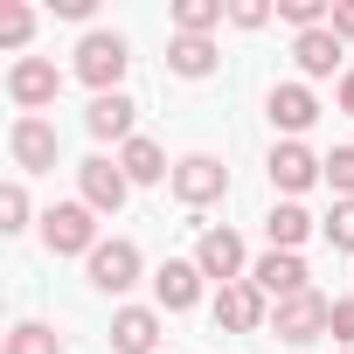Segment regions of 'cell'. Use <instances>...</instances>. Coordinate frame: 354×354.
Segmentation results:
<instances>
[{
	"label": "cell",
	"mask_w": 354,
	"mask_h": 354,
	"mask_svg": "<svg viewBox=\"0 0 354 354\" xmlns=\"http://www.w3.org/2000/svg\"><path fill=\"white\" fill-rule=\"evenodd\" d=\"M56 15H63V21H91V15H97V0H56Z\"/></svg>",
	"instance_id": "cell-31"
},
{
	"label": "cell",
	"mask_w": 354,
	"mask_h": 354,
	"mask_svg": "<svg viewBox=\"0 0 354 354\" xmlns=\"http://www.w3.org/2000/svg\"><path fill=\"white\" fill-rule=\"evenodd\" d=\"M264 236H271V250H299V243L313 236V216H306L299 202H278V209L264 216Z\"/></svg>",
	"instance_id": "cell-22"
},
{
	"label": "cell",
	"mask_w": 354,
	"mask_h": 354,
	"mask_svg": "<svg viewBox=\"0 0 354 354\" xmlns=\"http://www.w3.org/2000/svg\"><path fill=\"white\" fill-rule=\"evenodd\" d=\"M118 167H125V181H132V188H153V181H174V167H167L160 139H146V132L118 146Z\"/></svg>",
	"instance_id": "cell-17"
},
{
	"label": "cell",
	"mask_w": 354,
	"mask_h": 354,
	"mask_svg": "<svg viewBox=\"0 0 354 354\" xmlns=\"http://www.w3.org/2000/svg\"><path fill=\"white\" fill-rule=\"evenodd\" d=\"M132 125H139V104H132L125 91H104V97H91V111H84V132H91V139H118V146H125V139H139Z\"/></svg>",
	"instance_id": "cell-16"
},
{
	"label": "cell",
	"mask_w": 354,
	"mask_h": 354,
	"mask_svg": "<svg viewBox=\"0 0 354 354\" xmlns=\"http://www.w3.org/2000/svg\"><path fill=\"white\" fill-rule=\"evenodd\" d=\"M250 285L278 306V299H299V292H313V278H306V257L299 250H264L257 264H250Z\"/></svg>",
	"instance_id": "cell-11"
},
{
	"label": "cell",
	"mask_w": 354,
	"mask_h": 354,
	"mask_svg": "<svg viewBox=\"0 0 354 354\" xmlns=\"http://www.w3.org/2000/svg\"><path fill=\"white\" fill-rule=\"evenodd\" d=\"M8 97L21 104V118H42V111L63 97V70H56L49 56H15V70H8Z\"/></svg>",
	"instance_id": "cell-4"
},
{
	"label": "cell",
	"mask_w": 354,
	"mask_h": 354,
	"mask_svg": "<svg viewBox=\"0 0 354 354\" xmlns=\"http://www.w3.org/2000/svg\"><path fill=\"white\" fill-rule=\"evenodd\" d=\"M195 264H202V278H216V285H236V278H250L243 236H236L230 223H209V230L195 236Z\"/></svg>",
	"instance_id": "cell-7"
},
{
	"label": "cell",
	"mask_w": 354,
	"mask_h": 354,
	"mask_svg": "<svg viewBox=\"0 0 354 354\" xmlns=\"http://www.w3.org/2000/svg\"><path fill=\"white\" fill-rule=\"evenodd\" d=\"M278 21H292L299 35H313V28L333 21V8H326V0H278Z\"/></svg>",
	"instance_id": "cell-24"
},
{
	"label": "cell",
	"mask_w": 354,
	"mask_h": 354,
	"mask_svg": "<svg viewBox=\"0 0 354 354\" xmlns=\"http://www.w3.org/2000/svg\"><path fill=\"white\" fill-rule=\"evenodd\" d=\"M326 188H333V202H354V146L326 153Z\"/></svg>",
	"instance_id": "cell-26"
},
{
	"label": "cell",
	"mask_w": 354,
	"mask_h": 354,
	"mask_svg": "<svg viewBox=\"0 0 354 354\" xmlns=\"http://www.w3.org/2000/svg\"><path fill=\"white\" fill-rule=\"evenodd\" d=\"M8 153H15L21 174H49L56 153H63V139H56L49 118H15V125H8Z\"/></svg>",
	"instance_id": "cell-10"
},
{
	"label": "cell",
	"mask_w": 354,
	"mask_h": 354,
	"mask_svg": "<svg viewBox=\"0 0 354 354\" xmlns=\"http://www.w3.org/2000/svg\"><path fill=\"white\" fill-rule=\"evenodd\" d=\"M21 230H28V188L8 181L0 188V236H21Z\"/></svg>",
	"instance_id": "cell-25"
},
{
	"label": "cell",
	"mask_w": 354,
	"mask_h": 354,
	"mask_svg": "<svg viewBox=\"0 0 354 354\" xmlns=\"http://www.w3.org/2000/svg\"><path fill=\"white\" fill-rule=\"evenodd\" d=\"M264 174H271V188L292 202V195H306L313 181H326V160H319L306 139H278V146H271V160H264Z\"/></svg>",
	"instance_id": "cell-6"
},
{
	"label": "cell",
	"mask_w": 354,
	"mask_h": 354,
	"mask_svg": "<svg viewBox=\"0 0 354 354\" xmlns=\"http://www.w3.org/2000/svg\"><path fill=\"white\" fill-rule=\"evenodd\" d=\"M35 35V8L28 0H0V49H28Z\"/></svg>",
	"instance_id": "cell-23"
},
{
	"label": "cell",
	"mask_w": 354,
	"mask_h": 354,
	"mask_svg": "<svg viewBox=\"0 0 354 354\" xmlns=\"http://www.w3.org/2000/svg\"><path fill=\"white\" fill-rule=\"evenodd\" d=\"M292 63H299V77H333V70H340V35H333V28L292 35Z\"/></svg>",
	"instance_id": "cell-19"
},
{
	"label": "cell",
	"mask_w": 354,
	"mask_h": 354,
	"mask_svg": "<svg viewBox=\"0 0 354 354\" xmlns=\"http://www.w3.org/2000/svg\"><path fill=\"white\" fill-rule=\"evenodd\" d=\"M340 347H354V299H333V326H326Z\"/></svg>",
	"instance_id": "cell-29"
},
{
	"label": "cell",
	"mask_w": 354,
	"mask_h": 354,
	"mask_svg": "<svg viewBox=\"0 0 354 354\" xmlns=\"http://www.w3.org/2000/svg\"><path fill=\"white\" fill-rule=\"evenodd\" d=\"M216 326H223V333H257V326H271V299H264L250 278H236V285L216 292Z\"/></svg>",
	"instance_id": "cell-12"
},
{
	"label": "cell",
	"mask_w": 354,
	"mask_h": 354,
	"mask_svg": "<svg viewBox=\"0 0 354 354\" xmlns=\"http://www.w3.org/2000/svg\"><path fill=\"white\" fill-rule=\"evenodd\" d=\"M77 188H84V209H97V216H118V209H125V195H132L125 167H118L111 153H91V160L77 167Z\"/></svg>",
	"instance_id": "cell-9"
},
{
	"label": "cell",
	"mask_w": 354,
	"mask_h": 354,
	"mask_svg": "<svg viewBox=\"0 0 354 354\" xmlns=\"http://www.w3.org/2000/svg\"><path fill=\"white\" fill-rule=\"evenodd\" d=\"M319 236H326L333 250H354V202H333L326 223H319Z\"/></svg>",
	"instance_id": "cell-27"
},
{
	"label": "cell",
	"mask_w": 354,
	"mask_h": 354,
	"mask_svg": "<svg viewBox=\"0 0 354 354\" xmlns=\"http://www.w3.org/2000/svg\"><path fill=\"white\" fill-rule=\"evenodd\" d=\"M271 21V0H230V28H264Z\"/></svg>",
	"instance_id": "cell-28"
},
{
	"label": "cell",
	"mask_w": 354,
	"mask_h": 354,
	"mask_svg": "<svg viewBox=\"0 0 354 354\" xmlns=\"http://www.w3.org/2000/svg\"><path fill=\"white\" fill-rule=\"evenodd\" d=\"M111 354H160V306H118L111 313Z\"/></svg>",
	"instance_id": "cell-15"
},
{
	"label": "cell",
	"mask_w": 354,
	"mask_h": 354,
	"mask_svg": "<svg viewBox=\"0 0 354 354\" xmlns=\"http://www.w3.org/2000/svg\"><path fill=\"white\" fill-rule=\"evenodd\" d=\"M216 63H223V49H216L209 35H174V42H167V70H174V77H188V84L216 77Z\"/></svg>",
	"instance_id": "cell-18"
},
{
	"label": "cell",
	"mask_w": 354,
	"mask_h": 354,
	"mask_svg": "<svg viewBox=\"0 0 354 354\" xmlns=\"http://www.w3.org/2000/svg\"><path fill=\"white\" fill-rule=\"evenodd\" d=\"M0 354H70V340L56 326H42V319H15L8 340H0Z\"/></svg>",
	"instance_id": "cell-20"
},
{
	"label": "cell",
	"mask_w": 354,
	"mask_h": 354,
	"mask_svg": "<svg viewBox=\"0 0 354 354\" xmlns=\"http://www.w3.org/2000/svg\"><path fill=\"white\" fill-rule=\"evenodd\" d=\"M340 354H354V347H340Z\"/></svg>",
	"instance_id": "cell-33"
},
{
	"label": "cell",
	"mask_w": 354,
	"mask_h": 354,
	"mask_svg": "<svg viewBox=\"0 0 354 354\" xmlns=\"http://www.w3.org/2000/svg\"><path fill=\"white\" fill-rule=\"evenodd\" d=\"M333 326V299L326 292H299V299H278L271 306V333L285 340V347H306V340H319Z\"/></svg>",
	"instance_id": "cell-5"
},
{
	"label": "cell",
	"mask_w": 354,
	"mask_h": 354,
	"mask_svg": "<svg viewBox=\"0 0 354 354\" xmlns=\"http://www.w3.org/2000/svg\"><path fill=\"white\" fill-rule=\"evenodd\" d=\"M230 21V0H174V35H216Z\"/></svg>",
	"instance_id": "cell-21"
},
{
	"label": "cell",
	"mask_w": 354,
	"mask_h": 354,
	"mask_svg": "<svg viewBox=\"0 0 354 354\" xmlns=\"http://www.w3.org/2000/svg\"><path fill=\"white\" fill-rule=\"evenodd\" d=\"M333 104L354 118V70H340V84H333Z\"/></svg>",
	"instance_id": "cell-32"
},
{
	"label": "cell",
	"mask_w": 354,
	"mask_h": 354,
	"mask_svg": "<svg viewBox=\"0 0 354 354\" xmlns=\"http://www.w3.org/2000/svg\"><path fill=\"white\" fill-rule=\"evenodd\" d=\"M84 271H91V285H97V292H132V285H139V271H146V257H139V243H132V236H104V243L84 257Z\"/></svg>",
	"instance_id": "cell-8"
},
{
	"label": "cell",
	"mask_w": 354,
	"mask_h": 354,
	"mask_svg": "<svg viewBox=\"0 0 354 354\" xmlns=\"http://www.w3.org/2000/svg\"><path fill=\"white\" fill-rule=\"evenodd\" d=\"M174 202L181 209H216L223 195H230V167L216 160V153H188V160H174Z\"/></svg>",
	"instance_id": "cell-2"
},
{
	"label": "cell",
	"mask_w": 354,
	"mask_h": 354,
	"mask_svg": "<svg viewBox=\"0 0 354 354\" xmlns=\"http://www.w3.org/2000/svg\"><path fill=\"white\" fill-rule=\"evenodd\" d=\"M153 306H160V313L202 306V264H195V257H167V264L153 271Z\"/></svg>",
	"instance_id": "cell-13"
},
{
	"label": "cell",
	"mask_w": 354,
	"mask_h": 354,
	"mask_svg": "<svg viewBox=\"0 0 354 354\" xmlns=\"http://www.w3.org/2000/svg\"><path fill=\"white\" fill-rule=\"evenodd\" d=\"M264 111H271V125H278L285 139H299V132H313V118H319V97H313V84H271Z\"/></svg>",
	"instance_id": "cell-14"
},
{
	"label": "cell",
	"mask_w": 354,
	"mask_h": 354,
	"mask_svg": "<svg viewBox=\"0 0 354 354\" xmlns=\"http://www.w3.org/2000/svg\"><path fill=\"white\" fill-rule=\"evenodd\" d=\"M340 42H354V0H333V21H326Z\"/></svg>",
	"instance_id": "cell-30"
},
{
	"label": "cell",
	"mask_w": 354,
	"mask_h": 354,
	"mask_svg": "<svg viewBox=\"0 0 354 354\" xmlns=\"http://www.w3.org/2000/svg\"><path fill=\"white\" fill-rule=\"evenodd\" d=\"M42 243H49V257H91L104 236H97V209H84V202H56L49 216H42Z\"/></svg>",
	"instance_id": "cell-3"
},
{
	"label": "cell",
	"mask_w": 354,
	"mask_h": 354,
	"mask_svg": "<svg viewBox=\"0 0 354 354\" xmlns=\"http://www.w3.org/2000/svg\"><path fill=\"white\" fill-rule=\"evenodd\" d=\"M125 70H132L125 35H111V28H84V42H77V77L91 84V97L118 91V84H125Z\"/></svg>",
	"instance_id": "cell-1"
}]
</instances>
